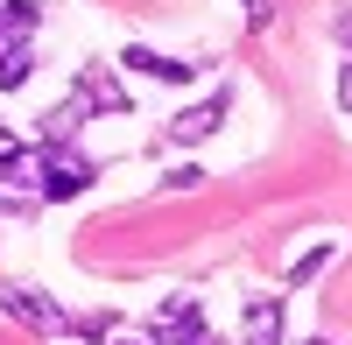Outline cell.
<instances>
[{"label":"cell","mask_w":352,"mask_h":345,"mask_svg":"<svg viewBox=\"0 0 352 345\" xmlns=\"http://www.w3.org/2000/svg\"><path fill=\"white\" fill-rule=\"evenodd\" d=\"M197 345H226V338H212V331H204V338H197Z\"/></svg>","instance_id":"5bb4252c"},{"label":"cell","mask_w":352,"mask_h":345,"mask_svg":"<svg viewBox=\"0 0 352 345\" xmlns=\"http://www.w3.org/2000/svg\"><path fill=\"white\" fill-rule=\"evenodd\" d=\"M120 64L127 71H141V78H162V85H190L197 78V64H184V56H162V49H120Z\"/></svg>","instance_id":"5b68a950"},{"label":"cell","mask_w":352,"mask_h":345,"mask_svg":"<svg viewBox=\"0 0 352 345\" xmlns=\"http://www.w3.org/2000/svg\"><path fill=\"white\" fill-rule=\"evenodd\" d=\"M162 183H169V190H197V183H204V169H190V162H184V169H169Z\"/></svg>","instance_id":"8fae6325"},{"label":"cell","mask_w":352,"mask_h":345,"mask_svg":"<svg viewBox=\"0 0 352 345\" xmlns=\"http://www.w3.org/2000/svg\"><path fill=\"white\" fill-rule=\"evenodd\" d=\"M92 177H99V169L85 162V155L71 148V141H64V148H43V155H36V190L50 197V205H64V197L92 190Z\"/></svg>","instance_id":"6da1fadb"},{"label":"cell","mask_w":352,"mask_h":345,"mask_svg":"<svg viewBox=\"0 0 352 345\" xmlns=\"http://www.w3.org/2000/svg\"><path fill=\"white\" fill-rule=\"evenodd\" d=\"M338 36H345V43H352V14H338Z\"/></svg>","instance_id":"4fadbf2b"},{"label":"cell","mask_w":352,"mask_h":345,"mask_svg":"<svg viewBox=\"0 0 352 345\" xmlns=\"http://www.w3.org/2000/svg\"><path fill=\"white\" fill-rule=\"evenodd\" d=\"M240 345H282V296H254V303H247Z\"/></svg>","instance_id":"8992f818"},{"label":"cell","mask_w":352,"mask_h":345,"mask_svg":"<svg viewBox=\"0 0 352 345\" xmlns=\"http://www.w3.org/2000/svg\"><path fill=\"white\" fill-rule=\"evenodd\" d=\"M148 338H155V345H197V338H204V310H197V296H169V303L155 310Z\"/></svg>","instance_id":"7a4b0ae2"},{"label":"cell","mask_w":352,"mask_h":345,"mask_svg":"<svg viewBox=\"0 0 352 345\" xmlns=\"http://www.w3.org/2000/svg\"><path fill=\"white\" fill-rule=\"evenodd\" d=\"M106 345H127V338H106Z\"/></svg>","instance_id":"9a60e30c"},{"label":"cell","mask_w":352,"mask_h":345,"mask_svg":"<svg viewBox=\"0 0 352 345\" xmlns=\"http://www.w3.org/2000/svg\"><path fill=\"white\" fill-rule=\"evenodd\" d=\"M338 106L352 113V64H338Z\"/></svg>","instance_id":"7c38bea8"},{"label":"cell","mask_w":352,"mask_h":345,"mask_svg":"<svg viewBox=\"0 0 352 345\" xmlns=\"http://www.w3.org/2000/svg\"><path fill=\"white\" fill-rule=\"evenodd\" d=\"M28 71H36V56H28V43H0V92H21Z\"/></svg>","instance_id":"ba28073f"},{"label":"cell","mask_w":352,"mask_h":345,"mask_svg":"<svg viewBox=\"0 0 352 345\" xmlns=\"http://www.w3.org/2000/svg\"><path fill=\"white\" fill-rule=\"evenodd\" d=\"M78 99H85V106H99V113H127V92H120L106 71H78Z\"/></svg>","instance_id":"52a82bcc"},{"label":"cell","mask_w":352,"mask_h":345,"mask_svg":"<svg viewBox=\"0 0 352 345\" xmlns=\"http://www.w3.org/2000/svg\"><path fill=\"white\" fill-rule=\"evenodd\" d=\"M226 92H212V99H197V106H184V113H176V120H169V141H184V148H190V141H204V134H219V120H226Z\"/></svg>","instance_id":"277c9868"},{"label":"cell","mask_w":352,"mask_h":345,"mask_svg":"<svg viewBox=\"0 0 352 345\" xmlns=\"http://www.w3.org/2000/svg\"><path fill=\"white\" fill-rule=\"evenodd\" d=\"M28 28H36V8H28V0H8V8H0V36H28Z\"/></svg>","instance_id":"9c48e42d"},{"label":"cell","mask_w":352,"mask_h":345,"mask_svg":"<svg viewBox=\"0 0 352 345\" xmlns=\"http://www.w3.org/2000/svg\"><path fill=\"white\" fill-rule=\"evenodd\" d=\"M0 310H8V318H21L28 331H71V318H64V310H56L50 296L14 289V282H0Z\"/></svg>","instance_id":"3957f363"},{"label":"cell","mask_w":352,"mask_h":345,"mask_svg":"<svg viewBox=\"0 0 352 345\" xmlns=\"http://www.w3.org/2000/svg\"><path fill=\"white\" fill-rule=\"evenodd\" d=\"M324 261H331V240H324V247H310V254H303V261H296V268H289V289H303V282H310L317 268H324Z\"/></svg>","instance_id":"30bf717a"}]
</instances>
